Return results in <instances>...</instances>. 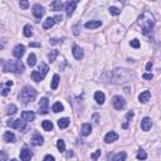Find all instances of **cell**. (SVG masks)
Wrapping results in <instances>:
<instances>
[{"mask_svg":"<svg viewBox=\"0 0 161 161\" xmlns=\"http://www.w3.org/2000/svg\"><path fill=\"white\" fill-rule=\"evenodd\" d=\"M138 25L141 28V32L143 33L145 35H151L152 34V29H154V25H155V20H154V16H152L149 11H143L141 16L138 18Z\"/></svg>","mask_w":161,"mask_h":161,"instance_id":"obj_1","label":"cell"},{"mask_svg":"<svg viewBox=\"0 0 161 161\" xmlns=\"http://www.w3.org/2000/svg\"><path fill=\"white\" fill-rule=\"evenodd\" d=\"M3 71L11 73H23L24 64L22 61H6L3 63Z\"/></svg>","mask_w":161,"mask_h":161,"instance_id":"obj_2","label":"cell"},{"mask_svg":"<svg viewBox=\"0 0 161 161\" xmlns=\"http://www.w3.org/2000/svg\"><path fill=\"white\" fill-rule=\"evenodd\" d=\"M37 97V91L33 87H24L22 92L19 95V100L22 101L23 103H29L32 101H34Z\"/></svg>","mask_w":161,"mask_h":161,"instance_id":"obj_3","label":"cell"},{"mask_svg":"<svg viewBox=\"0 0 161 161\" xmlns=\"http://www.w3.org/2000/svg\"><path fill=\"white\" fill-rule=\"evenodd\" d=\"M131 78L130 72H127L126 69H115L112 72V82L113 83H124L127 82Z\"/></svg>","mask_w":161,"mask_h":161,"instance_id":"obj_4","label":"cell"},{"mask_svg":"<svg viewBox=\"0 0 161 161\" xmlns=\"http://www.w3.org/2000/svg\"><path fill=\"white\" fill-rule=\"evenodd\" d=\"M8 126H10L11 129H16V130L23 131V130H25V127H27V122L24 120H20V118H16V120H11V121L8 122Z\"/></svg>","mask_w":161,"mask_h":161,"instance_id":"obj_5","label":"cell"},{"mask_svg":"<svg viewBox=\"0 0 161 161\" xmlns=\"http://www.w3.org/2000/svg\"><path fill=\"white\" fill-rule=\"evenodd\" d=\"M112 103H113V107H115L116 109H118V111H121V109H124L126 107V101L124 97L121 96H115L112 98Z\"/></svg>","mask_w":161,"mask_h":161,"instance_id":"obj_6","label":"cell"},{"mask_svg":"<svg viewBox=\"0 0 161 161\" xmlns=\"http://www.w3.org/2000/svg\"><path fill=\"white\" fill-rule=\"evenodd\" d=\"M48 105H49V101L47 97L44 98H42L39 101V115H45V113H48Z\"/></svg>","mask_w":161,"mask_h":161,"instance_id":"obj_7","label":"cell"},{"mask_svg":"<svg viewBox=\"0 0 161 161\" xmlns=\"http://www.w3.org/2000/svg\"><path fill=\"white\" fill-rule=\"evenodd\" d=\"M33 15H34L37 19H40L42 16L44 15V8L39 5V4H35V5L33 6Z\"/></svg>","mask_w":161,"mask_h":161,"instance_id":"obj_8","label":"cell"},{"mask_svg":"<svg viewBox=\"0 0 161 161\" xmlns=\"http://www.w3.org/2000/svg\"><path fill=\"white\" fill-rule=\"evenodd\" d=\"M24 52H25V47L23 44H18L14 48V50H13V54H14V57L15 58H18L20 59L23 56H24Z\"/></svg>","mask_w":161,"mask_h":161,"instance_id":"obj_9","label":"cell"},{"mask_svg":"<svg viewBox=\"0 0 161 161\" xmlns=\"http://www.w3.org/2000/svg\"><path fill=\"white\" fill-rule=\"evenodd\" d=\"M32 159V151L27 149V147H24V149L20 151V160L22 161H30Z\"/></svg>","mask_w":161,"mask_h":161,"instance_id":"obj_10","label":"cell"},{"mask_svg":"<svg viewBox=\"0 0 161 161\" xmlns=\"http://www.w3.org/2000/svg\"><path fill=\"white\" fill-rule=\"evenodd\" d=\"M77 4L78 1H68L66 4V13H67V15L71 16L72 14H73V11L76 9V6H77Z\"/></svg>","mask_w":161,"mask_h":161,"instance_id":"obj_11","label":"cell"},{"mask_svg":"<svg viewBox=\"0 0 161 161\" xmlns=\"http://www.w3.org/2000/svg\"><path fill=\"white\" fill-rule=\"evenodd\" d=\"M34 118H35V115L32 111H24L22 113V120H24L25 122H32L34 121Z\"/></svg>","mask_w":161,"mask_h":161,"instance_id":"obj_12","label":"cell"},{"mask_svg":"<svg viewBox=\"0 0 161 161\" xmlns=\"http://www.w3.org/2000/svg\"><path fill=\"white\" fill-rule=\"evenodd\" d=\"M72 53H73L74 58H76V59H78V61L83 58V50H82V48H80V47H78V45H73Z\"/></svg>","mask_w":161,"mask_h":161,"instance_id":"obj_13","label":"cell"},{"mask_svg":"<svg viewBox=\"0 0 161 161\" xmlns=\"http://www.w3.org/2000/svg\"><path fill=\"white\" fill-rule=\"evenodd\" d=\"M117 138H118V135H117L116 132H113V131H111V132H108V133L105 136V142L111 143V142L117 141Z\"/></svg>","mask_w":161,"mask_h":161,"instance_id":"obj_14","label":"cell"},{"mask_svg":"<svg viewBox=\"0 0 161 161\" xmlns=\"http://www.w3.org/2000/svg\"><path fill=\"white\" fill-rule=\"evenodd\" d=\"M102 25V22L101 20H90V22H87L86 24H84V27H86L87 29H96Z\"/></svg>","mask_w":161,"mask_h":161,"instance_id":"obj_15","label":"cell"},{"mask_svg":"<svg viewBox=\"0 0 161 161\" xmlns=\"http://www.w3.org/2000/svg\"><path fill=\"white\" fill-rule=\"evenodd\" d=\"M151 126H152V122L149 117H145L143 120L141 121V129L142 131H149L151 129Z\"/></svg>","mask_w":161,"mask_h":161,"instance_id":"obj_16","label":"cell"},{"mask_svg":"<svg viewBox=\"0 0 161 161\" xmlns=\"http://www.w3.org/2000/svg\"><path fill=\"white\" fill-rule=\"evenodd\" d=\"M32 145H34V146L43 145V137H42L39 133H35L34 136L32 137Z\"/></svg>","mask_w":161,"mask_h":161,"instance_id":"obj_17","label":"cell"},{"mask_svg":"<svg viewBox=\"0 0 161 161\" xmlns=\"http://www.w3.org/2000/svg\"><path fill=\"white\" fill-rule=\"evenodd\" d=\"M92 131V126L91 124H83L82 125V129H80V133L83 135V136H88V135L91 133Z\"/></svg>","mask_w":161,"mask_h":161,"instance_id":"obj_18","label":"cell"},{"mask_svg":"<svg viewBox=\"0 0 161 161\" xmlns=\"http://www.w3.org/2000/svg\"><path fill=\"white\" fill-rule=\"evenodd\" d=\"M150 97H151V93H150L149 91H145V92L140 93V96H138V100H140V102H142V103H146L147 101L150 100Z\"/></svg>","mask_w":161,"mask_h":161,"instance_id":"obj_19","label":"cell"},{"mask_svg":"<svg viewBox=\"0 0 161 161\" xmlns=\"http://www.w3.org/2000/svg\"><path fill=\"white\" fill-rule=\"evenodd\" d=\"M4 141L5 142H15V135L11 131H6L4 133Z\"/></svg>","mask_w":161,"mask_h":161,"instance_id":"obj_20","label":"cell"},{"mask_svg":"<svg viewBox=\"0 0 161 161\" xmlns=\"http://www.w3.org/2000/svg\"><path fill=\"white\" fill-rule=\"evenodd\" d=\"M69 118H67V117H64V118H61V120H58V127L59 129H67V127L69 126Z\"/></svg>","mask_w":161,"mask_h":161,"instance_id":"obj_21","label":"cell"},{"mask_svg":"<svg viewBox=\"0 0 161 161\" xmlns=\"http://www.w3.org/2000/svg\"><path fill=\"white\" fill-rule=\"evenodd\" d=\"M95 100H96V102L98 103V105H103L105 103V95L102 92H96L95 93Z\"/></svg>","mask_w":161,"mask_h":161,"instance_id":"obj_22","label":"cell"},{"mask_svg":"<svg viewBox=\"0 0 161 161\" xmlns=\"http://www.w3.org/2000/svg\"><path fill=\"white\" fill-rule=\"evenodd\" d=\"M54 24H56V20H54V18H47L44 20V23H43V28L44 29H50Z\"/></svg>","mask_w":161,"mask_h":161,"instance_id":"obj_23","label":"cell"},{"mask_svg":"<svg viewBox=\"0 0 161 161\" xmlns=\"http://www.w3.org/2000/svg\"><path fill=\"white\" fill-rule=\"evenodd\" d=\"M32 79L34 80V82H40V80L44 79V77L39 73V71H33L32 72Z\"/></svg>","mask_w":161,"mask_h":161,"instance_id":"obj_24","label":"cell"},{"mask_svg":"<svg viewBox=\"0 0 161 161\" xmlns=\"http://www.w3.org/2000/svg\"><path fill=\"white\" fill-rule=\"evenodd\" d=\"M126 152H118V154H116L115 156L112 157V161H125L126 160Z\"/></svg>","mask_w":161,"mask_h":161,"instance_id":"obj_25","label":"cell"},{"mask_svg":"<svg viewBox=\"0 0 161 161\" xmlns=\"http://www.w3.org/2000/svg\"><path fill=\"white\" fill-rule=\"evenodd\" d=\"M38 71H39V73L43 76V77H45L47 73H48V71H49V67L47 66L45 63H42V64L39 66V69H38Z\"/></svg>","mask_w":161,"mask_h":161,"instance_id":"obj_26","label":"cell"},{"mask_svg":"<svg viewBox=\"0 0 161 161\" xmlns=\"http://www.w3.org/2000/svg\"><path fill=\"white\" fill-rule=\"evenodd\" d=\"M35 63H37L35 54H34V53H30V54L28 56V64H29V67H34Z\"/></svg>","mask_w":161,"mask_h":161,"instance_id":"obj_27","label":"cell"},{"mask_svg":"<svg viewBox=\"0 0 161 161\" xmlns=\"http://www.w3.org/2000/svg\"><path fill=\"white\" fill-rule=\"evenodd\" d=\"M50 8H52L53 10H61L62 8H63V3L62 1H59V0H57V1H53L52 4H50Z\"/></svg>","mask_w":161,"mask_h":161,"instance_id":"obj_28","label":"cell"},{"mask_svg":"<svg viewBox=\"0 0 161 161\" xmlns=\"http://www.w3.org/2000/svg\"><path fill=\"white\" fill-rule=\"evenodd\" d=\"M58 84H59V76H58V74H54V76H53V79H52V84H50L52 90H57V88H58Z\"/></svg>","mask_w":161,"mask_h":161,"instance_id":"obj_29","label":"cell"},{"mask_svg":"<svg viewBox=\"0 0 161 161\" xmlns=\"http://www.w3.org/2000/svg\"><path fill=\"white\" fill-rule=\"evenodd\" d=\"M42 127L44 129V131H52L53 130V124L50 121H43L42 122Z\"/></svg>","mask_w":161,"mask_h":161,"instance_id":"obj_30","label":"cell"},{"mask_svg":"<svg viewBox=\"0 0 161 161\" xmlns=\"http://www.w3.org/2000/svg\"><path fill=\"white\" fill-rule=\"evenodd\" d=\"M24 35L25 37H28V38H30L32 35H33V29H32V27L29 24H27L24 27Z\"/></svg>","mask_w":161,"mask_h":161,"instance_id":"obj_31","label":"cell"},{"mask_svg":"<svg viewBox=\"0 0 161 161\" xmlns=\"http://www.w3.org/2000/svg\"><path fill=\"white\" fill-rule=\"evenodd\" d=\"M52 109H53V112H62L63 111V105L61 103V102H56L53 105V107H52Z\"/></svg>","mask_w":161,"mask_h":161,"instance_id":"obj_32","label":"cell"},{"mask_svg":"<svg viewBox=\"0 0 161 161\" xmlns=\"http://www.w3.org/2000/svg\"><path fill=\"white\" fill-rule=\"evenodd\" d=\"M57 149L59 150V152H64V151H66V143H64V141H63V140H58Z\"/></svg>","mask_w":161,"mask_h":161,"instance_id":"obj_33","label":"cell"},{"mask_svg":"<svg viewBox=\"0 0 161 161\" xmlns=\"http://www.w3.org/2000/svg\"><path fill=\"white\" fill-rule=\"evenodd\" d=\"M15 112H16V106L15 105H9L6 107V113H8V115H14Z\"/></svg>","mask_w":161,"mask_h":161,"instance_id":"obj_34","label":"cell"},{"mask_svg":"<svg viewBox=\"0 0 161 161\" xmlns=\"http://www.w3.org/2000/svg\"><path fill=\"white\" fill-rule=\"evenodd\" d=\"M58 56V50H52L49 54H48V58H49V61L50 62H54L56 61V58Z\"/></svg>","mask_w":161,"mask_h":161,"instance_id":"obj_35","label":"cell"},{"mask_svg":"<svg viewBox=\"0 0 161 161\" xmlns=\"http://www.w3.org/2000/svg\"><path fill=\"white\" fill-rule=\"evenodd\" d=\"M147 157V154L143 150H138L137 151V159L138 160H145Z\"/></svg>","mask_w":161,"mask_h":161,"instance_id":"obj_36","label":"cell"},{"mask_svg":"<svg viewBox=\"0 0 161 161\" xmlns=\"http://www.w3.org/2000/svg\"><path fill=\"white\" fill-rule=\"evenodd\" d=\"M109 13H111L112 15H118L121 13V10L118 9V8H115V6H111L109 8Z\"/></svg>","mask_w":161,"mask_h":161,"instance_id":"obj_37","label":"cell"},{"mask_svg":"<svg viewBox=\"0 0 161 161\" xmlns=\"http://www.w3.org/2000/svg\"><path fill=\"white\" fill-rule=\"evenodd\" d=\"M130 44H131V47H133V48H140V42L137 40V39H132L130 42Z\"/></svg>","mask_w":161,"mask_h":161,"instance_id":"obj_38","label":"cell"},{"mask_svg":"<svg viewBox=\"0 0 161 161\" xmlns=\"http://www.w3.org/2000/svg\"><path fill=\"white\" fill-rule=\"evenodd\" d=\"M19 4H20V8H23V9H27V8L29 6V3L25 1V0H22Z\"/></svg>","mask_w":161,"mask_h":161,"instance_id":"obj_39","label":"cell"},{"mask_svg":"<svg viewBox=\"0 0 161 161\" xmlns=\"http://www.w3.org/2000/svg\"><path fill=\"white\" fill-rule=\"evenodd\" d=\"M100 155H101V150H97V151L95 152V154H93V155L91 156V157H92L93 160H96L97 157H100Z\"/></svg>","mask_w":161,"mask_h":161,"instance_id":"obj_40","label":"cell"},{"mask_svg":"<svg viewBox=\"0 0 161 161\" xmlns=\"http://www.w3.org/2000/svg\"><path fill=\"white\" fill-rule=\"evenodd\" d=\"M43 161H56V159H54V156H52V155H47Z\"/></svg>","mask_w":161,"mask_h":161,"instance_id":"obj_41","label":"cell"},{"mask_svg":"<svg viewBox=\"0 0 161 161\" xmlns=\"http://www.w3.org/2000/svg\"><path fill=\"white\" fill-rule=\"evenodd\" d=\"M142 77H143V79H152L154 78V76H152V73H145Z\"/></svg>","mask_w":161,"mask_h":161,"instance_id":"obj_42","label":"cell"},{"mask_svg":"<svg viewBox=\"0 0 161 161\" xmlns=\"http://www.w3.org/2000/svg\"><path fill=\"white\" fill-rule=\"evenodd\" d=\"M50 44H58V43H61V40L59 39H56V38H53V39H50Z\"/></svg>","mask_w":161,"mask_h":161,"instance_id":"obj_43","label":"cell"},{"mask_svg":"<svg viewBox=\"0 0 161 161\" xmlns=\"http://www.w3.org/2000/svg\"><path fill=\"white\" fill-rule=\"evenodd\" d=\"M9 91H10L9 88H3V91H1V95H3V96H6L8 93H9Z\"/></svg>","mask_w":161,"mask_h":161,"instance_id":"obj_44","label":"cell"},{"mask_svg":"<svg viewBox=\"0 0 161 161\" xmlns=\"http://www.w3.org/2000/svg\"><path fill=\"white\" fill-rule=\"evenodd\" d=\"M54 20H56V23L62 22V15H57V16H54Z\"/></svg>","mask_w":161,"mask_h":161,"instance_id":"obj_45","label":"cell"},{"mask_svg":"<svg viewBox=\"0 0 161 161\" xmlns=\"http://www.w3.org/2000/svg\"><path fill=\"white\" fill-rule=\"evenodd\" d=\"M93 122H95L96 125L98 124V115H97V113H96V115H93Z\"/></svg>","mask_w":161,"mask_h":161,"instance_id":"obj_46","label":"cell"},{"mask_svg":"<svg viewBox=\"0 0 161 161\" xmlns=\"http://www.w3.org/2000/svg\"><path fill=\"white\" fill-rule=\"evenodd\" d=\"M132 117H133V112H132V111L129 112V113L126 115V118H127V120H130V118H132Z\"/></svg>","mask_w":161,"mask_h":161,"instance_id":"obj_47","label":"cell"},{"mask_svg":"<svg viewBox=\"0 0 161 161\" xmlns=\"http://www.w3.org/2000/svg\"><path fill=\"white\" fill-rule=\"evenodd\" d=\"M152 68V63L151 62H149V63H147V64H146V71H150Z\"/></svg>","mask_w":161,"mask_h":161,"instance_id":"obj_48","label":"cell"},{"mask_svg":"<svg viewBox=\"0 0 161 161\" xmlns=\"http://www.w3.org/2000/svg\"><path fill=\"white\" fill-rule=\"evenodd\" d=\"M1 159H3V161H5V159H6V155H5V152H1Z\"/></svg>","mask_w":161,"mask_h":161,"instance_id":"obj_49","label":"cell"},{"mask_svg":"<svg viewBox=\"0 0 161 161\" xmlns=\"http://www.w3.org/2000/svg\"><path fill=\"white\" fill-rule=\"evenodd\" d=\"M6 86H8V87H11V86H13V80H8V82H6Z\"/></svg>","mask_w":161,"mask_h":161,"instance_id":"obj_50","label":"cell"},{"mask_svg":"<svg viewBox=\"0 0 161 161\" xmlns=\"http://www.w3.org/2000/svg\"><path fill=\"white\" fill-rule=\"evenodd\" d=\"M30 47H40V44H38V43H30Z\"/></svg>","mask_w":161,"mask_h":161,"instance_id":"obj_51","label":"cell"},{"mask_svg":"<svg viewBox=\"0 0 161 161\" xmlns=\"http://www.w3.org/2000/svg\"><path fill=\"white\" fill-rule=\"evenodd\" d=\"M127 126H129V124H127V122H125V124H124V129H127Z\"/></svg>","mask_w":161,"mask_h":161,"instance_id":"obj_52","label":"cell"},{"mask_svg":"<svg viewBox=\"0 0 161 161\" xmlns=\"http://www.w3.org/2000/svg\"><path fill=\"white\" fill-rule=\"evenodd\" d=\"M10 161H18V160H15V159H13V160H10Z\"/></svg>","mask_w":161,"mask_h":161,"instance_id":"obj_53","label":"cell"}]
</instances>
